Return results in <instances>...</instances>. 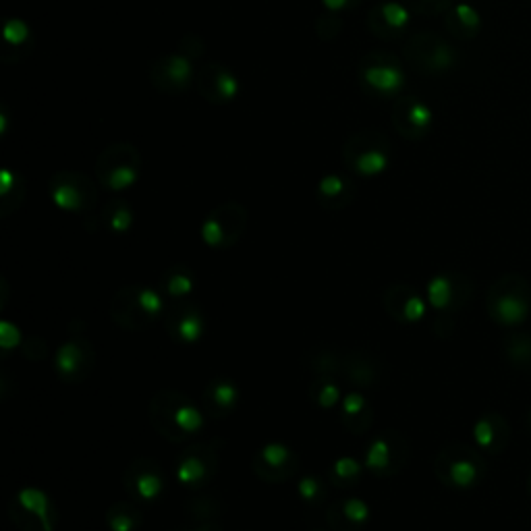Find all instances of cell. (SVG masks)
Here are the masks:
<instances>
[{"label":"cell","mask_w":531,"mask_h":531,"mask_svg":"<svg viewBox=\"0 0 531 531\" xmlns=\"http://www.w3.org/2000/svg\"><path fill=\"white\" fill-rule=\"evenodd\" d=\"M150 424L169 442L191 440L204 428V409L179 390H158L150 401Z\"/></svg>","instance_id":"obj_1"},{"label":"cell","mask_w":531,"mask_h":531,"mask_svg":"<svg viewBox=\"0 0 531 531\" xmlns=\"http://www.w3.org/2000/svg\"><path fill=\"white\" fill-rule=\"evenodd\" d=\"M436 480L449 490L467 492L478 488L486 473L488 463L478 446L465 442H449L438 451L432 463Z\"/></svg>","instance_id":"obj_2"},{"label":"cell","mask_w":531,"mask_h":531,"mask_svg":"<svg viewBox=\"0 0 531 531\" xmlns=\"http://www.w3.org/2000/svg\"><path fill=\"white\" fill-rule=\"evenodd\" d=\"M166 314V301L160 289L146 285L123 287L110 301V318L125 330L142 332L162 320Z\"/></svg>","instance_id":"obj_3"},{"label":"cell","mask_w":531,"mask_h":531,"mask_svg":"<svg viewBox=\"0 0 531 531\" xmlns=\"http://www.w3.org/2000/svg\"><path fill=\"white\" fill-rule=\"evenodd\" d=\"M486 312L498 326H519L531 314V285L523 274L498 276L486 295Z\"/></svg>","instance_id":"obj_4"},{"label":"cell","mask_w":531,"mask_h":531,"mask_svg":"<svg viewBox=\"0 0 531 531\" xmlns=\"http://www.w3.org/2000/svg\"><path fill=\"white\" fill-rule=\"evenodd\" d=\"M390 142L378 131L353 133L343 146V162L361 177L382 175L390 164Z\"/></svg>","instance_id":"obj_5"},{"label":"cell","mask_w":531,"mask_h":531,"mask_svg":"<svg viewBox=\"0 0 531 531\" xmlns=\"http://www.w3.org/2000/svg\"><path fill=\"white\" fill-rule=\"evenodd\" d=\"M142 173V154L133 144H110L96 160V179L108 191L133 187Z\"/></svg>","instance_id":"obj_6"},{"label":"cell","mask_w":531,"mask_h":531,"mask_svg":"<svg viewBox=\"0 0 531 531\" xmlns=\"http://www.w3.org/2000/svg\"><path fill=\"white\" fill-rule=\"evenodd\" d=\"M409 457V440L397 430H386L374 440H370V444L366 446L363 465H366V471L376 475V478H393V475H399L405 469Z\"/></svg>","instance_id":"obj_7"},{"label":"cell","mask_w":531,"mask_h":531,"mask_svg":"<svg viewBox=\"0 0 531 531\" xmlns=\"http://www.w3.org/2000/svg\"><path fill=\"white\" fill-rule=\"evenodd\" d=\"M54 206L71 214H88L98 204V185L83 173L59 171L48 183Z\"/></svg>","instance_id":"obj_8"},{"label":"cell","mask_w":531,"mask_h":531,"mask_svg":"<svg viewBox=\"0 0 531 531\" xmlns=\"http://www.w3.org/2000/svg\"><path fill=\"white\" fill-rule=\"evenodd\" d=\"M249 214L237 202H227L214 208L202 222L200 237L212 249H231L247 229Z\"/></svg>","instance_id":"obj_9"},{"label":"cell","mask_w":531,"mask_h":531,"mask_svg":"<svg viewBox=\"0 0 531 531\" xmlns=\"http://www.w3.org/2000/svg\"><path fill=\"white\" fill-rule=\"evenodd\" d=\"M405 59L419 73L438 75L455 67L457 54L451 44L430 32L413 34L405 44Z\"/></svg>","instance_id":"obj_10"},{"label":"cell","mask_w":531,"mask_h":531,"mask_svg":"<svg viewBox=\"0 0 531 531\" xmlns=\"http://www.w3.org/2000/svg\"><path fill=\"white\" fill-rule=\"evenodd\" d=\"M9 517L21 531H54L57 525L50 496L38 488L19 490L9 507Z\"/></svg>","instance_id":"obj_11"},{"label":"cell","mask_w":531,"mask_h":531,"mask_svg":"<svg viewBox=\"0 0 531 531\" xmlns=\"http://www.w3.org/2000/svg\"><path fill=\"white\" fill-rule=\"evenodd\" d=\"M359 81L363 88L378 96H395L403 88L405 73L397 57L388 52H370L359 63Z\"/></svg>","instance_id":"obj_12"},{"label":"cell","mask_w":531,"mask_h":531,"mask_svg":"<svg viewBox=\"0 0 531 531\" xmlns=\"http://www.w3.org/2000/svg\"><path fill=\"white\" fill-rule=\"evenodd\" d=\"M473 293L471 278L463 272H438L434 274L428 287L426 299L438 316H453L469 301Z\"/></svg>","instance_id":"obj_13"},{"label":"cell","mask_w":531,"mask_h":531,"mask_svg":"<svg viewBox=\"0 0 531 531\" xmlns=\"http://www.w3.org/2000/svg\"><path fill=\"white\" fill-rule=\"evenodd\" d=\"M218 471V453L208 442H191L177 461V480L187 490H204Z\"/></svg>","instance_id":"obj_14"},{"label":"cell","mask_w":531,"mask_h":531,"mask_svg":"<svg viewBox=\"0 0 531 531\" xmlns=\"http://www.w3.org/2000/svg\"><path fill=\"white\" fill-rule=\"evenodd\" d=\"M52 363L54 372L63 382L79 384L88 380L96 368V349L88 339L73 337L57 349Z\"/></svg>","instance_id":"obj_15"},{"label":"cell","mask_w":531,"mask_h":531,"mask_svg":"<svg viewBox=\"0 0 531 531\" xmlns=\"http://www.w3.org/2000/svg\"><path fill=\"white\" fill-rule=\"evenodd\" d=\"M251 469L268 484L287 482L299 473V457L283 442H268L251 459Z\"/></svg>","instance_id":"obj_16"},{"label":"cell","mask_w":531,"mask_h":531,"mask_svg":"<svg viewBox=\"0 0 531 531\" xmlns=\"http://www.w3.org/2000/svg\"><path fill=\"white\" fill-rule=\"evenodd\" d=\"M341 378L351 384L355 390H374L386 384L388 368L382 357L372 351L353 349L343 353Z\"/></svg>","instance_id":"obj_17"},{"label":"cell","mask_w":531,"mask_h":531,"mask_svg":"<svg viewBox=\"0 0 531 531\" xmlns=\"http://www.w3.org/2000/svg\"><path fill=\"white\" fill-rule=\"evenodd\" d=\"M123 486L135 502H154L166 490V475L154 459L139 457L127 465Z\"/></svg>","instance_id":"obj_18"},{"label":"cell","mask_w":531,"mask_h":531,"mask_svg":"<svg viewBox=\"0 0 531 531\" xmlns=\"http://www.w3.org/2000/svg\"><path fill=\"white\" fill-rule=\"evenodd\" d=\"M195 77H198V73L193 71L191 59L185 57L183 52L162 54V57L150 67L152 86L162 94L177 96L189 90L191 83H195Z\"/></svg>","instance_id":"obj_19"},{"label":"cell","mask_w":531,"mask_h":531,"mask_svg":"<svg viewBox=\"0 0 531 531\" xmlns=\"http://www.w3.org/2000/svg\"><path fill=\"white\" fill-rule=\"evenodd\" d=\"M428 299L419 293L415 287L397 283L384 289L382 293V307L390 320L403 326L419 324L426 318L428 312Z\"/></svg>","instance_id":"obj_20"},{"label":"cell","mask_w":531,"mask_h":531,"mask_svg":"<svg viewBox=\"0 0 531 531\" xmlns=\"http://www.w3.org/2000/svg\"><path fill=\"white\" fill-rule=\"evenodd\" d=\"M162 324L166 334L179 345L200 343L206 332V318L200 310V305L189 301H179L171 307H166Z\"/></svg>","instance_id":"obj_21"},{"label":"cell","mask_w":531,"mask_h":531,"mask_svg":"<svg viewBox=\"0 0 531 531\" xmlns=\"http://www.w3.org/2000/svg\"><path fill=\"white\" fill-rule=\"evenodd\" d=\"M390 123H393L395 131L415 142V139H422L428 135L432 127V110L426 102H422L415 96H403L397 98L393 104V113H390Z\"/></svg>","instance_id":"obj_22"},{"label":"cell","mask_w":531,"mask_h":531,"mask_svg":"<svg viewBox=\"0 0 531 531\" xmlns=\"http://www.w3.org/2000/svg\"><path fill=\"white\" fill-rule=\"evenodd\" d=\"M195 88L210 104H231L239 94V81L225 65H206L195 77Z\"/></svg>","instance_id":"obj_23"},{"label":"cell","mask_w":531,"mask_h":531,"mask_svg":"<svg viewBox=\"0 0 531 531\" xmlns=\"http://www.w3.org/2000/svg\"><path fill=\"white\" fill-rule=\"evenodd\" d=\"M409 15L411 11L397 0H384L370 9L368 13V27L376 38L382 40H399L407 25H409Z\"/></svg>","instance_id":"obj_24"},{"label":"cell","mask_w":531,"mask_h":531,"mask_svg":"<svg viewBox=\"0 0 531 531\" xmlns=\"http://www.w3.org/2000/svg\"><path fill=\"white\" fill-rule=\"evenodd\" d=\"M473 442L484 455H500L509 446L511 426L505 417L496 411L484 413L473 424Z\"/></svg>","instance_id":"obj_25"},{"label":"cell","mask_w":531,"mask_h":531,"mask_svg":"<svg viewBox=\"0 0 531 531\" xmlns=\"http://www.w3.org/2000/svg\"><path fill=\"white\" fill-rule=\"evenodd\" d=\"M241 401L239 386L229 378H212L202 393V409L212 419H227Z\"/></svg>","instance_id":"obj_26"},{"label":"cell","mask_w":531,"mask_h":531,"mask_svg":"<svg viewBox=\"0 0 531 531\" xmlns=\"http://www.w3.org/2000/svg\"><path fill=\"white\" fill-rule=\"evenodd\" d=\"M324 519L332 531H359L370 521V507L366 500L349 496L328 505Z\"/></svg>","instance_id":"obj_27"},{"label":"cell","mask_w":531,"mask_h":531,"mask_svg":"<svg viewBox=\"0 0 531 531\" xmlns=\"http://www.w3.org/2000/svg\"><path fill=\"white\" fill-rule=\"evenodd\" d=\"M376 411L363 390H349L341 401V424L353 436H363L374 424Z\"/></svg>","instance_id":"obj_28"},{"label":"cell","mask_w":531,"mask_h":531,"mask_svg":"<svg viewBox=\"0 0 531 531\" xmlns=\"http://www.w3.org/2000/svg\"><path fill=\"white\" fill-rule=\"evenodd\" d=\"M355 183L339 173L326 175L316 185V200L326 210H345L355 200Z\"/></svg>","instance_id":"obj_29"},{"label":"cell","mask_w":531,"mask_h":531,"mask_svg":"<svg viewBox=\"0 0 531 531\" xmlns=\"http://www.w3.org/2000/svg\"><path fill=\"white\" fill-rule=\"evenodd\" d=\"M34 50V36L30 25L23 19H9L5 23V50L0 54V59L7 65L23 61L27 54Z\"/></svg>","instance_id":"obj_30"},{"label":"cell","mask_w":531,"mask_h":531,"mask_svg":"<svg viewBox=\"0 0 531 531\" xmlns=\"http://www.w3.org/2000/svg\"><path fill=\"white\" fill-rule=\"evenodd\" d=\"M158 287L164 293V297L183 301L195 291V287H198V278H195V272L187 264H173L160 276Z\"/></svg>","instance_id":"obj_31"},{"label":"cell","mask_w":531,"mask_h":531,"mask_svg":"<svg viewBox=\"0 0 531 531\" xmlns=\"http://www.w3.org/2000/svg\"><path fill=\"white\" fill-rule=\"evenodd\" d=\"M480 13L469 5H457L446 13V30L461 40H471L480 32Z\"/></svg>","instance_id":"obj_32"},{"label":"cell","mask_w":531,"mask_h":531,"mask_svg":"<svg viewBox=\"0 0 531 531\" xmlns=\"http://www.w3.org/2000/svg\"><path fill=\"white\" fill-rule=\"evenodd\" d=\"M363 471H366L363 461H357L355 457H339L328 467V482L339 490H351L359 484Z\"/></svg>","instance_id":"obj_33"},{"label":"cell","mask_w":531,"mask_h":531,"mask_svg":"<svg viewBox=\"0 0 531 531\" xmlns=\"http://www.w3.org/2000/svg\"><path fill=\"white\" fill-rule=\"evenodd\" d=\"M25 200V183L19 173L5 169L0 177V216L7 218L21 208Z\"/></svg>","instance_id":"obj_34"},{"label":"cell","mask_w":531,"mask_h":531,"mask_svg":"<svg viewBox=\"0 0 531 531\" xmlns=\"http://www.w3.org/2000/svg\"><path fill=\"white\" fill-rule=\"evenodd\" d=\"M133 220H135V214H133V208L125 202V200H110L100 216H98V222L100 225L110 231V233H117V235H123L127 233L131 227H133Z\"/></svg>","instance_id":"obj_35"},{"label":"cell","mask_w":531,"mask_h":531,"mask_svg":"<svg viewBox=\"0 0 531 531\" xmlns=\"http://www.w3.org/2000/svg\"><path fill=\"white\" fill-rule=\"evenodd\" d=\"M307 395H310V401L320 407V409H334V407H341L343 401V390L339 384V378H330V376H318L312 380L310 390H307Z\"/></svg>","instance_id":"obj_36"},{"label":"cell","mask_w":531,"mask_h":531,"mask_svg":"<svg viewBox=\"0 0 531 531\" xmlns=\"http://www.w3.org/2000/svg\"><path fill=\"white\" fill-rule=\"evenodd\" d=\"M144 515L139 511V505L133 502H117L106 513V525L110 531H137L142 525Z\"/></svg>","instance_id":"obj_37"},{"label":"cell","mask_w":531,"mask_h":531,"mask_svg":"<svg viewBox=\"0 0 531 531\" xmlns=\"http://www.w3.org/2000/svg\"><path fill=\"white\" fill-rule=\"evenodd\" d=\"M505 355L517 370H531V334H511L505 343Z\"/></svg>","instance_id":"obj_38"},{"label":"cell","mask_w":531,"mask_h":531,"mask_svg":"<svg viewBox=\"0 0 531 531\" xmlns=\"http://www.w3.org/2000/svg\"><path fill=\"white\" fill-rule=\"evenodd\" d=\"M326 484L322 482V478L312 473H305L299 478L297 482V496L303 500L305 507H322L324 500H326Z\"/></svg>","instance_id":"obj_39"},{"label":"cell","mask_w":531,"mask_h":531,"mask_svg":"<svg viewBox=\"0 0 531 531\" xmlns=\"http://www.w3.org/2000/svg\"><path fill=\"white\" fill-rule=\"evenodd\" d=\"M341 366H343V355L332 349H320L310 357V370L314 378L318 376L341 378Z\"/></svg>","instance_id":"obj_40"},{"label":"cell","mask_w":531,"mask_h":531,"mask_svg":"<svg viewBox=\"0 0 531 531\" xmlns=\"http://www.w3.org/2000/svg\"><path fill=\"white\" fill-rule=\"evenodd\" d=\"M187 507H189L193 521H216L218 513H220V507L216 505V500L208 498V496L193 498Z\"/></svg>","instance_id":"obj_41"},{"label":"cell","mask_w":531,"mask_h":531,"mask_svg":"<svg viewBox=\"0 0 531 531\" xmlns=\"http://www.w3.org/2000/svg\"><path fill=\"white\" fill-rule=\"evenodd\" d=\"M401 3L419 15H440L451 9V0H401Z\"/></svg>","instance_id":"obj_42"},{"label":"cell","mask_w":531,"mask_h":531,"mask_svg":"<svg viewBox=\"0 0 531 531\" xmlns=\"http://www.w3.org/2000/svg\"><path fill=\"white\" fill-rule=\"evenodd\" d=\"M343 30V19L337 13H330V15H322L316 23V32L322 40H332L337 38Z\"/></svg>","instance_id":"obj_43"},{"label":"cell","mask_w":531,"mask_h":531,"mask_svg":"<svg viewBox=\"0 0 531 531\" xmlns=\"http://www.w3.org/2000/svg\"><path fill=\"white\" fill-rule=\"evenodd\" d=\"M19 343H21V334L15 326L11 322L0 324V345H3V349H13Z\"/></svg>","instance_id":"obj_44"},{"label":"cell","mask_w":531,"mask_h":531,"mask_svg":"<svg viewBox=\"0 0 531 531\" xmlns=\"http://www.w3.org/2000/svg\"><path fill=\"white\" fill-rule=\"evenodd\" d=\"M175 531H222L220 523L216 521H193L181 529H175Z\"/></svg>","instance_id":"obj_45"},{"label":"cell","mask_w":531,"mask_h":531,"mask_svg":"<svg viewBox=\"0 0 531 531\" xmlns=\"http://www.w3.org/2000/svg\"><path fill=\"white\" fill-rule=\"evenodd\" d=\"M361 0H324V5L328 11L337 13V11H345V9H355L359 7Z\"/></svg>","instance_id":"obj_46"},{"label":"cell","mask_w":531,"mask_h":531,"mask_svg":"<svg viewBox=\"0 0 531 531\" xmlns=\"http://www.w3.org/2000/svg\"><path fill=\"white\" fill-rule=\"evenodd\" d=\"M36 345H38V339H32V341H27V343L23 345V353H25L27 357H30V355H32V351L36 349ZM34 353H36V351H34ZM44 355H46V345L42 343V345H40V353H38V359H42Z\"/></svg>","instance_id":"obj_47"},{"label":"cell","mask_w":531,"mask_h":531,"mask_svg":"<svg viewBox=\"0 0 531 531\" xmlns=\"http://www.w3.org/2000/svg\"><path fill=\"white\" fill-rule=\"evenodd\" d=\"M527 492H529V496H531V473H529V482H527Z\"/></svg>","instance_id":"obj_48"},{"label":"cell","mask_w":531,"mask_h":531,"mask_svg":"<svg viewBox=\"0 0 531 531\" xmlns=\"http://www.w3.org/2000/svg\"><path fill=\"white\" fill-rule=\"evenodd\" d=\"M314 531H326V529H314Z\"/></svg>","instance_id":"obj_49"},{"label":"cell","mask_w":531,"mask_h":531,"mask_svg":"<svg viewBox=\"0 0 531 531\" xmlns=\"http://www.w3.org/2000/svg\"><path fill=\"white\" fill-rule=\"evenodd\" d=\"M529 424H531V415H529Z\"/></svg>","instance_id":"obj_50"}]
</instances>
